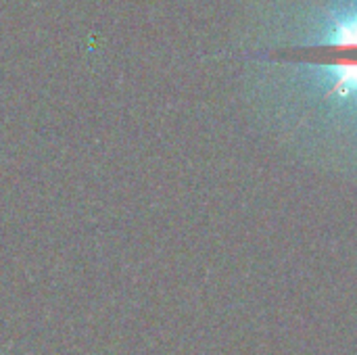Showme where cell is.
Returning a JSON list of instances; mask_svg holds the SVG:
<instances>
[{"mask_svg": "<svg viewBox=\"0 0 357 355\" xmlns=\"http://www.w3.org/2000/svg\"><path fill=\"white\" fill-rule=\"evenodd\" d=\"M251 54L276 134L357 180V0H268Z\"/></svg>", "mask_w": 357, "mask_h": 355, "instance_id": "6da1fadb", "label": "cell"}]
</instances>
